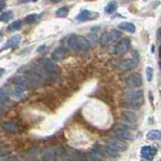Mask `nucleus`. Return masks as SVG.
Instances as JSON below:
<instances>
[{"label": "nucleus", "instance_id": "nucleus-1", "mask_svg": "<svg viewBox=\"0 0 161 161\" xmlns=\"http://www.w3.org/2000/svg\"><path fill=\"white\" fill-rule=\"evenodd\" d=\"M123 101L124 107L137 110L144 103V94L141 90H127L124 92Z\"/></svg>", "mask_w": 161, "mask_h": 161}, {"label": "nucleus", "instance_id": "nucleus-2", "mask_svg": "<svg viewBox=\"0 0 161 161\" xmlns=\"http://www.w3.org/2000/svg\"><path fill=\"white\" fill-rule=\"evenodd\" d=\"M69 45L73 50H79V51H84V50H89L90 41L89 40H87L85 36L73 34V36H72L71 38H69Z\"/></svg>", "mask_w": 161, "mask_h": 161}, {"label": "nucleus", "instance_id": "nucleus-3", "mask_svg": "<svg viewBox=\"0 0 161 161\" xmlns=\"http://www.w3.org/2000/svg\"><path fill=\"white\" fill-rule=\"evenodd\" d=\"M45 73L41 69H34L26 73V79L30 85L33 86H41L45 82Z\"/></svg>", "mask_w": 161, "mask_h": 161}, {"label": "nucleus", "instance_id": "nucleus-4", "mask_svg": "<svg viewBox=\"0 0 161 161\" xmlns=\"http://www.w3.org/2000/svg\"><path fill=\"white\" fill-rule=\"evenodd\" d=\"M107 146H108L109 149L113 150L114 152H123L126 150V148H127L126 143L123 142L119 138L109 139L108 142H107Z\"/></svg>", "mask_w": 161, "mask_h": 161}, {"label": "nucleus", "instance_id": "nucleus-5", "mask_svg": "<svg viewBox=\"0 0 161 161\" xmlns=\"http://www.w3.org/2000/svg\"><path fill=\"white\" fill-rule=\"evenodd\" d=\"M130 47V40L129 38H123L118 42L115 47V54L117 55H123L128 51Z\"/></svg>", "mask_w": 161, "mask_h": 161}, {"label": "nucleus", "instance_id": "nucleus-6", "mask_svg": "<svg viewBox=\"0 0 161 161\" xmlns=\"http://www.w3.org/2000/svg\"><path fill=\"white\" fill-rule=\"evenodd\" d=\"M99 14L96 13V12H93L91 10H83L81 11L79 14L77 15L76 19L78 21H80V22H85V21H88V20H92V19H95L96 17H98Z\"/></svg>", "mask_w": 161, "mask_h": 161}, {"label": "nucleus", "instance_id": "nucleus-7", "mask_svg": "<svg viewBox=\"0 0 161 161\" xmlns=\"http://www.w3.org/2000/svg\"><path fill=\"white\" fill-rule=\"evenodd\" d=\"M40 64L42 66V68L45 69V71L49 73H54L56 69H58V66H56V64L53 59L43 58L40 60Z\"/></svg>", "mask_w": 161, "mask_h": 161}, {"label": "nucleus", "instance_id": "nucleus-8", "mask_svg": "<svg viewBox=\"0 0 161 161\" xmlns=\"http://www.w3.org/2000/svg\"><path fill=\"white\" fill-rule=\"evenodd\" d=\"M157 153V150L154 147L151 146H144L141 148V155L142 157L144 158V160H148L150 161L154 158V156Z\"/></svg>", "mask_w": 161, "mask_h": 161}, {"label": "nucleus", "instance_id": "nucleus-9", "mask_svg": "<svg viewBox=\"0 0 161 161\" xmlns=\"http://www.w3.org/2000/svg\"><path fill=\"white\" fill-rule=\"evenodd\" d=\"M126 83L130 88H138L142 85V77L139 73H132L127 79Z\"/></svg>", "mask_w": 161, "mask_h": 161}, {"label": "nucleus", "instance_id": "nucleus-10", "mask_svg": "<svg viewBox=\"0 0 161 161\" xmlns=\"http://www.w3.org/2000/svg\"><path fill=\"white\" fill-rule=\"evenodd\" d=\"M114 134L117 138L121 139V140H131L132 139V134L127 129L121 127V126L114 130Z\"/></svg>", "mask_w": 161, "mask_h": 161}, {"label": "nucleus", "instance_id": "nucleus-11", "mask_svg": "<svg viewBox=\"0 0 161 161\" xmlns=\"http://www.w3.org/2000/svg\"><path fill=\"white\" fill-rule=\"evenodd\" d=\"M137 64V59H127L120 62L118 64V68L121 71H129V69H132L133 68L136 67Z\"/></svg>", "mask_w": 161, "mask_h": 161}, {"label": "nucleus", "instance_id": "nucleus-12", "mask_svg": "<svg viewBox=\"0 0 161 161\" xmlns=\"http://www.w3.org/2000/svg\"><path fill=\"white\" fill-rule=\"evenodd\" d=\"M68 55V50L64 46H59L53 51L51 54V59L55 60H59L64 59Z\"/></svg>", "mask_w": 161, "mask_h": 161}, {"label": "nucleus", "instance_id": "nucleus-13", "mask_svg": "<svg viewBox=\"0 0 161 161\" xmlns=\"http://www.w3.org/2000/svg\"><path fill=\"white\" fill-rule=\"evenodd\" d=\"M21 40V36H19V34H15V36H13L12 37H10L9 40H8L6 41V43L4 45V46L2 47V50H6V49H10V47H15L19 45V42Z\"/></svg>", "mask_w": 161, "mask_h": 161}, {"label": "nucleus", "instance_id": "nucleus-14", "mask_svg": "<svg viewBox=\"0 0 161 161\" xmlns=\"http://www.w3.org/2000/svg\"><path fill=\"white\" fill-rule=\"evenodd\" d=\"M2 128L5 130L6 132H9L12 134H15L18 132V127H17V125L12 123V122H3Z\"/></svg>", "mask_w": 161, "mask_h": 161}, {"label": "nucleus", "instance_id": "nucleus-15", "mask_svg": "<svg viewBox=\"0 0 161 161\" xmlns=\"http://www.w3.org/2000/svg\"><path fill=\"white\" fill-rule=\"evenodd\" d=\"M119 28L130 33H134L136 31V26L131 22H121L119 24Z\"/></svg>", "mask_w": 161, "mask_h": 161}, {"label": "nucleus", "instance_id": "nucleus-16", "mask_svg": "<svg viewBox=\"0 0 161 161\" xmlns=\"http://www.w3.org/2000/svg\"><path fill=\"white\" fill-rule=\"evenodd\" d=\"M123 118L127 122H129V123H131V124H134V123H136V122H137V116L131 111L123 112Z\"/></svg>", "mask_w": 161, "mask_h": 161}, {"label": "nucleus", "instance_id": "nucleus-17", "mask_svg": "<svg viewBox=\"0 0 161 161\" xmlns=\"http://www.w3.org/2000/svg\"><path fill=\"white\" fill-rule=\"evenodd\" d=\"M43 161H55V150L46 149L43 153Z\"/></svg>", "mask_w": 161, "mask_h": 161}, {"label": "nucleus", "instance_id": "nucleus-18", "mask_svg": "<svg viewBox=\"0 0 161 161\" xmlns=\"http://www.w3.org/2000/svg\"><path fill=\"white\" fill-rule=\"evenodd\" d=\"M89 158L92 161H104L103 155L97 150H91L89 152Z\"/></svg>", "mask_w": 161, "mask_h": 161}, {"label": "nucleus", "instance_id": "nucleus-19", "mask_svg": "<svg viewBox=\"0 0 161 161\" xmlns=\"http://www.w3.org/2000/svg\"><path fill=\"white\" fill-rule=\"evenodd\" d=\"M111 38H112V36H111V33L110 32H104L102 34L101 38H100V45H101L102 47L107 46L108 43L110 42Z\"/></svg>", "mask_w": 161, "mask_h": 161}, {"label": "nucleus", "instance_id": "nucleus-20", "mask_svg": "<svg viewBox=\"0 0 161 161\" xmlns=\"http://www.w3.org/2000/svg\"><path fill=\"white\" fill-rule=\"evenodd\" d=\"M147 138L150 140H160L161 139V131L159 130H151L148 132Z\"/></svg>", "mask_w": 161, "mask_h": 161}, {"label": "nucleus", "instance_id": "nucleus-21", "mask_svg": "<svg viewBox=\"0 0 161 161\" xmlns=\"http://www.w3.org/2000/svg\"><path fill=\"white\" fill-rule=\"evenodd\" d=\"M117 7H118V5H117V2L116 1H110L106 5V7H105L106 13H108V14L114 13V12L117 10Z\"/></svg>", "mask_w": 161, "mask_h": 161}, {"label": "nucleus", "instance_id": "nucleus-22", "mask_svg": "<svg viewBox=\"0 0 161 161\" xmlns=\"http://www.w3.org/2000/svg\"><path fill=\"white\" fill-rule=\"evenodd\" d=\"M68 159V153L64 149L55 150V161H66Z\"/></svg>", "mask_w": 161, "mask_h": 161}, {"label": "nucleus", "instance_id": "nucleus-23", "mask_svg": "<svg viewBox=\"0 0 161 161\" xmlns=\"http://www.w3.org/2000/svg\"><path fill=\"white\" fill-rule=\"evenodd\" d=\"M26 89L24 86H21V85H15L14 87V91H13V95L14 97L16 98H21L23 96V92L24 90Z\"/></svg>", "mask_w": 161, "mask_h": 161}, {"label": "nucleus", "instance_id": "nucleus-24", "mask_svg": "<svg viewBox=\"0 0 161 161\" xmlns=\"http://www.w3.org/2000/svg\"><path fill=\"white\" fill-rule=\"evenodd\" d=\"M22 27V21L21 20H15L12 23H10L8 25V30L9 31H15V30H18Z\"/></svg>", "mask_w": 161, "mask_h": 161}, {"label": "nucleus", "instance_id": "nucleus-25", "mask_svg": "<svg viewBox=\"0 0 161 161\" xmlns=\"http://www.w3.org/2000/svg\"><path fill=\"white\" fill-rule=\"evenodd\" d=\"M13 12H12L11 10H7L5 12H2L1 13V21L2 22H7V21L11 20L12 18H13Z\"/></svg>", "mask_w": 161, "mask_h": 161}, {"label": "nucleus", "instance_id": "nucleus-26", "mask_svg": "<svg viewBox=\"0 0 161 161\" xmlns=\"http://www.w3.org/2000/svg\"><path fill=\"white\" fill-rule=\"evenodd\" d=\"M9 94H10V91L9 89L5 88V87H3V88H1V106L3 107L4 105V102L7 101L8 97H9Z\"/></svg>", "mask_w": 161, "mask_h": 161}, {"label": "nucleus", "instance_id": "nucleus-27", "mask_svg": "<svg viewBox=\"0 0 161 161\" xmlns=\"http://www.w3.org/2000/svg\"><path fill=\"white\" fill-rule=\"evenodd\" d=\"M69 8L68 6L60 7V8H59L58 10H56L55 15L58 17H66L69 14Z\"/></svg>", "mask_w": 161, "mask_h": 161}, {"label": "nucleus", "instance_id": "nucleus-28", "mask_svg": "<svg viewBox=\"0 0 161 161\" xmlns=\"http://www.w3.org/2000/svg\"><path fill=\"white\" fill-rule=\"evenodd\" d=\"M38 18H40V16L37 15V14H34V13L33 14H30V15H27L24 18V23H26V24H32V23L36 22V21Z\"/></svg>", "mask_w": 161, "mask_h": 161}, {"label": "nucleus", "instance_id": "nucleus-29", "mask_svg": "<svg viewBox=\"0 0 161 161\" xmlns=\"http://www.w3.org/2000/svg\"><path fill=\"white\" fill-rule=\"evenodd\" d=\"M152 78H153V69L148 67L146 69V79L148 82H150L152 81Z\"/></svg>", "mask_w": 161, "mask_h": 161}, {"label": "nucleus", "instance_id": "nucleus-30", "mask_svg": "<svg viewBox=\"0 0 161 161\" xmlns=\"http://www.w3.org/2000/svg\"><path fill=\"white\" fill-rule=\"evenodd\" d=\"M67 160L68 161H81V158L77 154H72V155L68 154V159Z\"/></svg>", "mask_w": 161, "mask_h": 161}, {"label": "nucleus", "instance_id": "nucleus-31", "mask_svg": "<svg viewBox=\"0 0 161 161\" xmlns=\"http://www.w3.org/2000/svg\"><path fill=\"white\" fill-rule=\"evenodd\" d=\"M111 36H112L113 40H117V38H119L121 36V33L116 31V30H113V31L111 32Z\"/></svg>", "mask_w": 161, "mask_h": 161}, {"label": "nucleus", "instance_id": "nucleus-32", "mask_svg": "<svg viewBox=\"0 0 161 161\" xmlns=\"http://www.w3.org/2000/svg\"><path fill=\"white\" fill-rule=\"evenodd\" d=\"M156 37H157V40L161 41V27H159L157 29V31H156Z\"/></svg>", "mask_w": 161, "mask_h": 161}, {"label": "nucleus", "instance_id": "nucleus-33", "mask_svg": "<svg viewBox=\"0 0 161 161\" xmlns=\"http://www.w3.org/2000/svg\"><path fill=\"white\" fill-rule=\"evenodd\" d=\"M20 2H24V3H26V2H36V0H19Z\"/></svg>", "mask_w": 161, "mask_h": 161}, {"label": "nucleus", "instance_id": "nucleus-34", "mask_svg": "<svg viewBox=\"0 0 161 161\" xmlns=\"http://www.w3.org/2000/svg\"><path fill=\"white\" fill-rule=\"evenodd\" d=\"M50 1H53L54 3H59V2L62 1V0H50Z\"/></svg>", "mask_w": 161, "mask_h": 161}, {"label": "nucleus", "instance_id": "nucleus-35", "mask_svg": "<svg viewBox=\"0 0 161 161\" xmlns=\"http://www.w3.org/2000/svg\"><path fill=\"white\" fill-rule=\"evenodd\" d=\"M4 73V69H1V76Z\"/></svg>", "mask_w": 161, "mask_h": 161}, {"label": "nucleus", "instance_id": "nucleus-36", "mask_svg": "<svg viewBox=\"0 0 161 161\" xmlns=\"http://www.w3.org/2000/svg\"><path fill=\"white\" fill-rule=\"evenodd\" d=\"M160 93H161V91H160Z\"/></svg>", "mask_w": 161, "mask_h": 161}, {"label": "nucleus", "instance_id": "nucleus-37", "mask_svg": "<svg viewBox=\"0 0 161 161\" xmlns=\"http://www.w3.org/2000/svg\"><path fill=\"white\" fill-rule=\"evenodd\" d=\"M160 161H161V159H160Z\"/></svg>", "mask_w": 161, "mask_h": 161}]
</instances>
